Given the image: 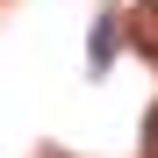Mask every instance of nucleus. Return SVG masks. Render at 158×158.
Returning a JSON list of instances; mask_svg holds the SVG:
<instances>
[{
	"instance_id": "nucleus-1",
	"label": "nucleus",
	"mask_w": 158,
	"mask_h": 158,
	"mask_svg": "<svg viewBox=\"0 0 158 158\" xmlns=\"http://www.w3.org/2000/svg\"><path fill=\"white\" fill-rule=\"evenodd\" d=\"M122 29H129V43H137L144 58H158V0H137V15H129Z\"/></svg>"
},
{
	"instance_id": "nucleus-2",
	"label": "nucleus",
	"mask_w": 158,
	"mask_h": 158,
	"mask_svg": "<svg viewBox=\"0 0 158 158\" xmlns=\"http://www.w3.org/2000/svg\"><path fill=\"white\" fill-rule=\"evenodd\" d=\"M115 29H122V22H115V15H101V29H94V72L115 58Z\"/></svg>"
},
{
	"instance_id": "nucleus-3",
	"label": "nucleus",
	"mask_w": 158,
	"mask_h": 158,
	"mask_svg": "<svg viewBox=\"0 0 158 158\" xmlns=\"http://www.w3.org/2000/svg\"><path fill=\"white\" fill-rule=\"evenodd\" d=\"M144 158H158V101H151V115H144Z\"/></svg>"
}]
</instances>
